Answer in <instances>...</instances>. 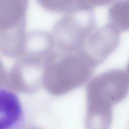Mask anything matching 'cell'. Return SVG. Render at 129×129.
<instances>
[{"label":"cell","mask_w":129,"mask_h":129,"mask_svg":"<svg viewBox=\"0 0 129 129\" xmlns=\"http://www.w3.org/2000/svg\"><path fill=\"white\" fill-rule=\"evenodd\" d=\"M129 93V78L121 69L107 70L95 76L87 88V114L96 117H112V106Z\"/></svg>","instance_id":"cell-1"},{"label":"cell","mask_w":129,"mask_h":129,"mask_svg":"<svg viewBox=\"0 0 129 129\" xmlns=\"http://www.w3.org/2000/svg\"><path fill=\"white\" fill-rule=\"evenodd\" d=\"M120 39V31L108 22L90 34L88 54L99 65L116 49Z\"/></svg>","instance_id":"cell-2"},{"label":"cell","mask_w":129,"mask_h":129,"mask_svg":"<svg viewBox=\"0 0 129 129\" xmlns=\"http://www.w3.org/2000/svg\"><path fill=\"white\" fill-rule=\"evenodd\" d=\"M24 109L17 94L0 86V129H25Z\"/></svg>","instance_id":"cell-3"},{"label":"cell","mask_w":129,"mask_h":129,"mask_svg":"<svg viewBox=\"0 0 129 129\" xmlns=\"http://www.w3.org/2000/svg\"><path fill=\"white\" fill-rule=\"evenodd\" d=\"M109 22L120 33L129 31V1H117L112 4L108 10Z\"/></svg>","instance_id":"cell-4"},{"label":"cell","mask_w":129,"mask_h":129,"mask_svg":"<svg viewBox=\"0 0 129 129\" xmlns=\"http://www.w3.org/2000/svg\"><path fill=\"white\" fill-rule=\"evenodd\" d=\"M126 73H127V76H128V78H129V61H128V63H127V66H126Z\"/></svg>","instance_id":"cell-5"}]
</instances>
